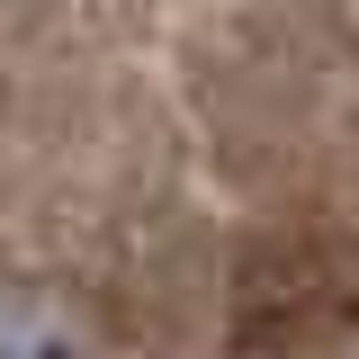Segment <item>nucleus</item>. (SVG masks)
I'll return each mask as SVG.
<instances>
[{"label": "nucleus", "instance_id": "nucleus-1", "mask_svg": "<svg viewBox=\"0 0 359 359\" xmlns=\"http://www.w3.org/2000/svg\"><path fill=\"white\" fill-rule=\"evenodd\" d=\"M0 359H81V332L36 297H9L0 306Z\"/></svg>", "mask_w": 359, "mask_h": 359}]
</instances>
